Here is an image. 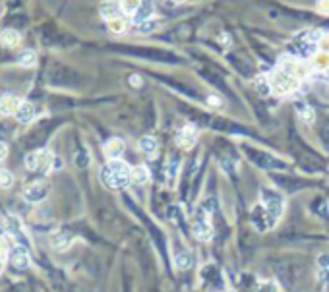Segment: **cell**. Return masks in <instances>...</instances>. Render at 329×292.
<instances>
[{"label": "cell", "instance_id": "obj_1", "mask_svg": "<svg viewBox=\"0 0 329 292\" xmlns=\"http://www.w3.org/2000/svg\"><path fill=\"white\" fill-rule=\"evenodd\" d=\"M101 182L107 186L109 190H122L126 188L128 182H132V169L124 161H109L101 169Z\"/></svg>", "mask_w": 329, "mask_h": 292}, {"label": "cell", "instance_id": "obj_2", "mask_svg": "<svg viewBox=\"0 0 329 292\" xmlns=\"http://www.w3.org/2000/svg\"><path fill=\"white\" fill-rule=\"evenodd\" d=\"M260 199H262L265 215L269 217V221H271V227H275L277 221H279V217L283 215V211H285V199H283V195L273 192V190H262Z\"/></svg>", "mask_w": 329, "mask_h": 292}, {"label": "cell", "instance_id": "obj_3", "mask_svg": "<svg viewBox=\"0 0 329 292\" xmlns=\"http://www.w3.org/2000/svg\"><path fill=\"white\" fill-rule=\"evenodd\" d=\"M25 166L31 173H39V171H53L56 166H60V159H56L49 149H37L31 151L25 157Z\"/></svg>", "mask_w": 329, "mask_h": 292}, {"label": "cell", "instance_id": "obj_4", "mask_svg": "<svg viewBox=\"0 0 329 292\" xmlns=\"http://www.w3.org/2000/svg\"><path fill=\"white\" fill-rule=\"evenodd\" d=\"M269 86H271V91H275L277 95H289L298 89V77L279 68L269 76Z\"/></svg>", "mask_w": 329, "mask_h": 292}, {"label": "cell", "instance_id": "obj_5", "mask_svg": "<svg viewBox=\"0 0 329 292\" xmlns=\"http://www.w3.org/2000/svg\"><path fill=\"white\" fill-rule=\"evenodd\" d=\"M49 192H51L49 182L39 180V182H33V184H29L25 190H23V197H25L29 203H39V201H43L45 197L49 195Z\"/></svg>", "mask_w": 329, "mask_h": 292}, {"label": "cell", "instance_id": "obj_6", "mask_svg": "<svg viewBox=\"0 0 329 292\" xmlns=\"http://www.w3.org/2000/svg\"><path fill=\"white\" fill-rule=\"evenodd\" d=\"M194 234L197 240H209L213 236V227L209 223L205 211H199L196 217V223H194Z\"/></svg>", "mask_w": 329, "mask_h": 292}, {"label": "cell", "instance_id": "obj_7", "mask_svg": "<svg viewBox=\"0 0 329 292\" xmlns=\"http://www.w3.org/2000/svg\"><path fill=\"white\" fill-rule=\"evenodd\" d=\"M196 140H197V132L194 126H184V128H180L178 134H176V145L180 147V149H192L194 145H196Z\"/></svg>", "mask_w": 329, "mask_h": 292}, {"label": "cell", "instance_id": "obj_8", "mask_svg": "<svg viewBox=\"0 0 329 292\" xmlns=\"http://www.w3.org/2000/svg\"><path fill=\"white\" fill-rule=\"evenodd\" d=\"M22 105V99H18L16 95H0V114L2 116H16L18 108Z\"/></svg>", "mask_w": 329, "mask_h": 292}, {"label": "cell", "instance_id": "obj_9", "mask_svg": "<svg viewBox=\"0 0 329 292\" xmlns=\"http://www.w3.org/2000/svg\"><path fill=\"white\" fill-rule=\"evenodd\" d=\"M35 116H37L35 107H33L29 101H22V105H20L18 112H16V120L20 124H31L33 120H35Z\"/></svg>", "mask_w": 329, "mask_h": 292}, {"label": "cell", "instance_id": "obj_10", "mask_svg": "<svg viewBox=\"0 0 329 292\" xmlns=\"http://www.w3.org/2000/svg\"><path fill=\"white\" fill-rule=\"evenodd\" d=\"M124 153V141L120 138H110L105 143V155L109 157V161H116L120 159V155Z\"/></svg>", "mask_w": 329, "mask_h": 292}, {"label": "cell", "instance_id": "obj_11", "mask_svg": "<svg viewBox=\"0 0 329 292\" xmlns=\"http://www.w3.org/2000/svg\"><path fill=\"white\" fill-rule=\"evenodd\" d=\"M101 16L107 20V22H110V20H114V18H118L120 16V2H114V0H107V2H103L101 4Z\"/></svg>", "mask_w": 329, "mask_h": 292}, {"label": "cell", "instance_id": "obj_12", "mask_svg": "<svg viewBox=\"0 0 329 292\" xmlns=\"http://www.w3.org/2000/svg\"><path fill=\"white\" fill-rule=\"evenodd\" d=\"M10 261H12V265L18 267V269H27V267L31 265V258H29V254H27L23 248L14 249L10 254Z\"/></svg>", "mask_w": 329, "mask_h": 292}, {"label": "cell", "instance_id": "obj_13", "mask_svg": "<svg viewBox=\"0 0 329 292\" xmlns=\"http://www.w3.org/2000/svg\"><path fill=\"white\" fill-rule=\"evenodd\" d=\"M248 155H252L256 161L260 162L262 166L265 169H285V162L277 161L273 157H269V155H265V153H260V151H248Z\"/></svg>", "mask_w": 329, "mask_h": 292}, {"label": "cell", "instance_id": "obj_14", "mask_svg": "<svg viewBox=\"0 0 329 292\" xmlns=\"http://www.w3.org/2000/svg\"><path fill=\"white\" fill-rule=\"evenodd\" d=\"M0 43L4 47H8V49H16L18 45L22 43V35L16 29H2L0 31Z\"/></svg>", "mask_w": 329, "mask_h": 292}, {"label": "cell", "instance_id": "obj_15", "mask_svg": "<svg viewBox=\"0 0 329 292\" xmlns=\"http://www.w3.org/2000/svg\"><path fill=\"white\" fill-rule=\"evenodd\" d=\"M151 16H153V2L151 0H143L140 10L134 14V20H136V23H142L151 20Z\"/></svg>", "mask_w": 329, "mask_h": 292}, {"label": "cell", "instance_id": "obj_16", "mask_svg": "<svg viewBox=\"0 0 329 292\" xmlns=\"http://www.w3.org/2000/svg\"><path fill=\"white\" fill-rule=\"evenodd\" d=\"M18 64L22 68H33L37 64V53L33 49H25L22 53L18 54Z\"/></svg>", "mask_w": 329, "mask_h": 292}, {"label": "cell", "instance_id": "obj_17", "mask_svg": "<svg viewBox=\"0 0 329 292\" xmlns=\"http://www.w3.org/2000/svg\"><path fill=\"white\" fill-rule=\"evenodd\" d=\"M132 182L134 184H147L149 182V171H147V166H143V164H140V166H136V169H132Z\"/></svg>", "mask_w": 329, "mask_h": 292}, {"label": "cell", "instance_id": "obj_18", "mask_svg": "<svg viewBox=\"0 0 329 292\" xmlns=\"http://www.w3.org/2000/svg\"><path fill=\"white\" fill-rule=\"evenodd\" d=\"M312 64H314V68H316L318 72H327V70H329V54L319 51V53L314 56Z\"/></svg>", "mask_w": 329, "mask_h": 292}, {"label": "cell", "instance_id": "obj_19", "mask_svg": "<svg viewBox=\"0 0 329 292\" xmlns=\"http://www.w3.org/2000/svg\"><path fill=\"white\" fill-rule=\"evenodd\" d=\"M296 114L300 116L302 122H314V116H316L312 107H308L304 103H296Z\"/></svg>", "mask_w": 329, "mask_h": 292}, {"label": "cell", "instance_id": "obj_20", "mask_svg": "<svg viewBox=\"0 0 329 292\" xmlns=\"http://www.w3.org/2000/svg\"><path fill=\"white\" fill-rule=\"evenodd\" d=\"M70 244H72V236H70V234H64V232L53 238V248L58 249V252H64Z\"/></svg>", "mask_w": 329, "mask_h": 292}, {"label": "cell", "instance_id": "obj_21", "mask_svg": "<svg viewBox=\"0 0 329 292\" xmlns=\"http://www.w3.org/2000/svg\"><path fill=\"white\" fill-rule=\"evenodd\" d=\"M109 29L112 33H116V35H120V33H124L128 29V22H126L122 16H118V18H114V20H110L109 22Z\"/></svg>", "mask_w": 329, "mask_h": 292}, {"label": "cell", "instance_id": "obj_22", "mask_svg": "<svg viewBox=\"0 0 329 292\" xmlns=\"http://www.w3.org/2000/svg\"><path fill=\"white\" fill-rule=\"evenodd\" d=\"M140 149L143 153H147V155H153L157 151V140L151 138V136H147V138H142L140 140Z\"/></svg>", "mask_w": 329, "mask_h": 292}, {"label": "cell", "instance_id": "obj_23", "mask_svg": "<svg viewBox=\"0 0 329 292\" xmlns=\"http://www.w3.org/2000/svg\"><path fill=\"white\" fill-rule=\"evenodd\" d=\"M143 0H120V8L122 12H128V14H136L140 10Z\"/></svg>", "mask_w": 329, "mask_h": 292}, {"label": "cell", "instance_id": "obj_24", "mask_svg": "<svg viewBox=\"0 0 329 292\" xmlns=\"http://www.w3.org/2000/svg\"><path fill=\"white\" fill-rule=\"evenodd\" d=\"M14 184V174L10 171L0 169V188H10Z\"/></svg>", "mask_w": 329, "mask_h": 292}, {"label": "cell", "instance_id": "obj_25", "mask_svg": "<svg viewBox=\"0 0 329 292\" xmlns=\"http://www.w3.org/2000/svg\"><path fill=\"white\" fill-rule=\"evenodd\" d=\"M175 261L180 269H186L190 265V254L188 252H178V254H175Z\"/></svg>", "mask_w": 329, "mask_h": 292}, {"label": "cell", "instance_id": "obj_26", "mask_svg": "<svg viewBox=\"0 0 329 292\" xmlns=\"http://www.w3.org/2000/svg\"><path fill=\"white\" fill-rule=\"evenodd\" d=\"M155 27H157V23H155L153 20H147V22L138 23V31L140 33H151Z\"/></svg>", "mask_w": 329, "mask_h": 292}, {"label": "cell", "instance_id": "obj_27", "mask_svg": "<svg viewBox=\"0 0 329 292\" xmlns=\"http://www.w3.org/2000/svg\"><path fill=\"white\" fill-rule=\"evenodd\" d=\"M318 49L321 51V53H327L329 54V33H323V35H319Z\"/></svg>", "mask_w": 329, "mask_h": 292}, {"label": "cell", "instance_id": "obj_28", "mask_svg": "<svg viewBox=\"0 0 329 292\" xmlns=\"http://www.w3.org/2000/svg\"><path fill=\"white\" fill-rule=\"evenodd\" d=\"M258 292H279V288H277L275 282L267 281V282H262V284L258 286Z\"/></svg>", "mask_w": 329, "mask_h": 292}, {"label": "cell", "instance_id": "obj_29", "mask_svg": "<svg viewBox=\"0 0 329 292\" xmlns=\"http://www.w3.org/2000/svg\"><path fill=\"white\" fill-rule=\"evenodd\" d=\"M316 10H318L319 14H325V16H327L329 14V0H318V2H316Z\"/></svg>", "mask_w": 329, "mask_h": 292}, {"label": "cell", "instance_id": "obj_30", "mask_svg": "<svg viewBox=\"0 0 329 292\" xmlns=\"http://www.w3.org/2000/svg\"><path fill=\"white\" fill-rule=\"evenodd\" d=\"M318 267L321 271L323 269H329V254H321L318 258Z\"/></svg>", "mask_w": 329, "mask_h": 292}, {"label": "cell", "instance_id": "obj_31", "mask_svg": "<svg viewBox=\"0 0 329 292\" xmlns=\"http://www.w3.org/2000/svg\"><path fill=\"white\" fill-rule=\"evenodd\" d=\"M6 157H8V145L4 141H0V162L4 161Z\"/></svg>", "mask_w": 329, "mask_h": 292}, {"label": "cell", "instance_id": "obj_32", "mask_svg": "<svg viewBox=\"0 0 329 292\" xmlns=\"http://www.w3.org/2000/svg\"><path fill=\"white\" fill-rule=\"evenodd\" d=\"M6 254H8V246H6V242L0 238V260L2 258H6Z\"/></svg>", "mask_w": 329, "mask_h": 292}, {"label": "cell", "instance_id": "obj_33", "mask_svg": "<svg viewBox=\"0 0 329 292\" xmlns=\"http://www.w3.org/2000/svg\"><path fill=\"white\" fill-rule=\"evenodd\" d=\"M130 84H132V86H140V84H142V79H140L138 76H132L130 77Z\"/></svg>", "mask_w": 329, "mask_h": 292}, {"label": "cell", "instance_id": "obj_34", "mask_svg": "<svg viewBox=\"0 0 329 292\" xmlns=\"http://www.w3.org/2000/svg\"><path fill=\"white\" fill-rule=\"evenodd\" d=\"M2 269H4V263H2V260H0V273H2Z\"/></svg>", "mask_w": 329, "mask_h": 292}]
</instances>
